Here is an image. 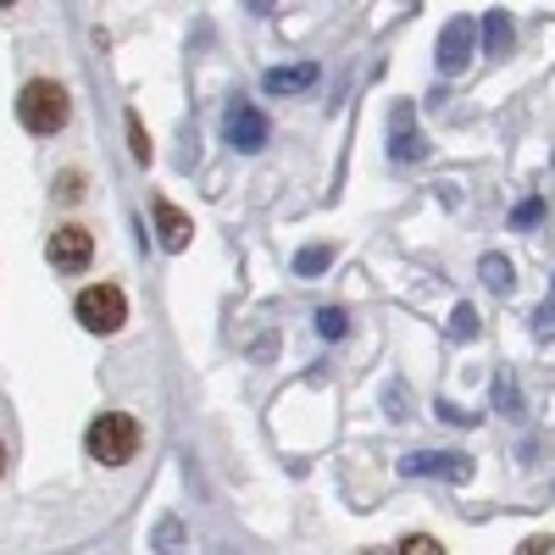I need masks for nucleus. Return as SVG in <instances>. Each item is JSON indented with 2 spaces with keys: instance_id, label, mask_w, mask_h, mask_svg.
I'll return each instance as SVG.
<instances>
[{
  "instance_id": "14",
  "label": "nucleus",
  "mask_w": 555,
  "mask_h": 555,
  "mask_svg": "<svg viewBox=\"0 0 555 555\" xmlns=\"http://www.w3.org/2000/svg\"><path fill=\"white\" fill-rule=\"evenodd\" d=\"M128 151H133V162H139V167L151 162V133H145V122H139L133 112H128Z\"/></svg>"
},
{
  "instance_id": "11",
  "label": "nucleus",
  "mask_w": 555,
  "mask_h": 555,
  "mask_svg": "<svg viewBox=\"0 0 555 555\" xmlns=\"http://www.w3.org/2000/svg\"><path fill=\"white\" fill-rule=\"evenodd\" d=\"M478 272H483V284L500 289V295H512V284H517V278H512V261H505V256H483Z\"/></svg>"
},
{
  "instance_id": "24",
  "label": "nucleus",
  "mask_w": 555,
  "mask_h": 555,
  "mask_svg": "<svg viewBox=\"0 0 555 555\" xmlns=\"http://www.w3.org/2000/svg\"><path fill=\"white\" fill-rule=\"evenodd\" d=\"M0 473H7V444H0Z\"/></svg>"
},
{
  "instance_id": "22",
  "label": "nucleus",
  "mask_w": 555,
  "mask_h": 555,
  "mask_svg": "<svg viewBox=\"0 0 555 555\" xmlns=\"http://www.w3.org/2000/svg\"><path fill=\"white\" fill-rule=\"evenodd\" d=\"M539 217H544V201H522V206L512 211V222H517V228H528V222H539Z\"/></svg>"
},
{
  "instance_id": "13",
  "label": "nucleus",
  "mask_w": 555,
  "mask_h": 555,
  "mask_svg": "<svg viewBox=\"0 0 555 555\" xmlns=\"http://www.w3.org/2000/svg\"><path fill=\"white\" fill-rule=\"evenodd\" d=\"M317 334H322V339H345V334H350L345 306H322V311H317Z\"/></svg>"
},
{
  "instance_id": "15",
  "label": "nucleus",
  "mask_w": 555,
  "mask_h": 555,
  "mask_svg": "<svg viewBox=\"0 0 555 555\" xmlns=\"http://www.w3.org/2000/svg\"><path fill=\"white\" fill-rule=\"evenodd\" d=\"M494 405H500V411H512V416L522 411V395H517V378H512V373H500V378H494Z\"/></svg>"
},
{
  "instance_id": "3",
  "label": "nucleus",
  "mask_w": 555,
  "mask_h": 555,
  "mask_svg": "<svg viewBox=\"0 0 555 555\" xmlns=\"http://www.w3.org/2000/svg\"><path fill=\"white\" fill-rule=\"evenodd\" d=\"M73 311H78V322H83L89 334H117L122 322H128V300H122L117 284H89V289L73 300Z\"/></svg>"
},
{
  "instance_id": "17",
  "label": "nucleus",
  "mask_w": 555,
  "mask_h": 555,
  "mask_svg": "<svg viewBox=\"0 0 555 555\" xmlns=\"http://www.w3.org/2000/svg\"><path fill=\"white\" fill-rule=\"evenodd\" d=\"M450 334H455V339H478V311H473V306H455Z\"/></svg>"
},
{
  "instance_id": "23",
  "label": "nucleus",
  "mask_w": 555,
  "mask_h": 555,
  "mask_svg": "<svg viewBox=\"0 0 555 555\" xmlns=\"http://www.w3.org/2000/svg\"><path fill=\"white\" fill-rule=\"evenodd\" d=\"M544 550H550V539H522L517 544V555H544Z\"/></svg>"
},
{
  "instance_id": "8",
  "label": "nucleus",
  "mask_w": 555,
  "mask_h": 555,
  "mask_svg": "<svg viewBox=\"0 0 555 555\" xmlns=\"http://www.w3.org/2000/svg\"><path fill=\"white\" fill-rule=\"evenodd\" d=\"M156 234H162V250H190V234H195V222L183 217L172 201H156Z\"/></svg>"
},
{
  "instance_id": "16",
  "label": "nucleus",
  "mask_w": 555,
  "mask_h": 555,
  "mask_svg": "<svg viewBox=\"0 0 555 555\" xmlns=\"http://www.w3.org/2000/svg\"><path fill=\"white\" fill-rule=\"evenodd\" d=\"M156 550H162V555H178V550H183V528H178V517H162V522H156Z\"/></svg>"
},
{
  "instance_id": "12",
  "label": "nucleus",
  "mask_w": 555,
  "mask_h": 555,
  "mask_svg": "<svg viewBox=\"0 0 555 555\" xmlns=\"http://www.w3.org/2000/svg\"><path fill=\"white\" fill-rule=\"evenodd\" d=\"M328 261H334V245H306V250L295 256V272H300V278H317V272H328Z\"/></svg>"
},
{
  "instance_id": "10",
  "label": "nucleus",
  "mask_w": 555,
  "mask_h": 555,
  "mask_svg": "<svg viewBox=\"0 0 555 555\" xmlns=\"http://www.w3.org/2000/svg\"><path fill=\"white\" fill-rule=\"evenodd\" d=\"M483 44H489V56H505V51H512V17H505V12H489V17H483Z\"/></svg>"
},
{
  "instance_id": "21",
  "label": "nucleus",
  "mask_w": 555,
  "mask_h": 555,
  "mask_svg": "<svg viewBox=\"0 0 555 555\" xmlns=\"http://www.w3.org/2000/svg\"><path fill=\"white\" fill-rule=\"evenodd\" d=\"M533 334L539 339H555V306H539L533 311Z\"/></svg>"
},
{
  "instance_id": "4",
  "label": "nucleus",
  "mask_w": 555,
  "mask_h": 555,
  "mask_svg": "<svg viewBox=\"0 0 555 555\" xmlns=\"http://www.w3.org/2000/svg\"><path fill=\"white\" fill-rule=\"evenodd\" d=\"M405 478H444V483H467L473 478V455H450V450H423V455H400Z\"/></svg>"
},
{
  "instance_id": "20",
  "label": "nucleus",
  "mask_w": 555,
  "mask_h": 555,
  "mask_svg": "<svg viewBox=\"0 0 555 555\" xmlns=\"http://www.w3.org/2000/svg\"><path fill=\"white\" fill-rule=\"evenodd\" d=\"M56 195H62V201H83V172H62Z\"/></svg>"
},
{
  "instance_id": "6",
  "label": "nucleus",
  "mask_w": 555,
  "mask_h": 555,
  "mask_svg": "<svg viewBox=\"0 0 555 555\" xmlns=\"http://www.w3.org/2000/svg\"><path fill=\"white\" fill-rule=\"evenodd\" d=\"M222 133H228V145H234V151L256 156L267 145V117L250 101H234V106H228V117H222Z\"/></svg>"
},
{
  "instance_id": "19",
  "label": "nucleus",
  "mask_w": 555,
  "mask_h": 555,
  "mask_svg": "<svg viewBox=\"0 0 555 555\" xmlns=\"http://www.w3.org/2000/svg\"><path fill=\"white\" fill-rule=\"evenodd\" d=\"M400 555H444V544L428 533H411V539H400Z\"/></svg>"
},
{
  "instance_id": "5",
  "label": "nucleus",
  "mask_w": 555,
  "mask_h": 555,
  "mask_svg": "<svg viewBox=\"0 0 555 555\" xmlns=\"http://www.w3.org/2000/svg\"><path fill=\"white\" fill-rule=\"evenodd\" d=\"M44 256H51V267H56V272H83L89 261H95V240H89V228L67 222V228H56V234H51Z\"/></svg>"
},
{
  "instance_id": "18",
  "label": "nucleus",
  "mask_w": 555,
  "mask_h": 555,
  "mask_svg": "<svg viewBox=\"0 0 555 555\" xmlns=\"http://www.w3.org/2000/svg\"><path fill=\"white\" fill-rule=\"evenodd\" d=\"M423 162L428 156V145H423V133H395V162Z\"/></svg>"
},
{
  "instance_id": "1",
  "label": "nucleus",
  "mask_w": 555,
  "mask_h": 555,
  "mask_svg": "<svg viewBox=\"0 0 555 555\" xmlns=\"http://www.w3.org/2000/svg\"><path fill=\"white\" fill-rule=\"evenodd\" d=\"M139 423L128 411H101L95 423H89V434H83V450L101 461V467H128V461L139 455Z\"/></svg>"
},
{
  "instance_id": "9",
  "label": "nucleus",
  "mask_w": 555,
  "mask_h": 555,
  "mask_svg": "<svg viewBox=\"0 0 555 555\" xmlns=\"http://www.w3.org/2000/svg\"><path fill=\"white\" fill-rule=\"evenodd\" d=\"M317 83V62H295V67H272L267 78H261V89L267 95H300V89H311Z\"/></svg>"
},
{
  "instance_id": "2",
  "label": "nucleus",
  "mask_w": 555,
  "mask_h": 555,
  "mask_svg": "<svg viewBox=\"0 0 555 555\" xmlns=\"http://www.w3.org/2000/svg\"><path fill=\"white\" fill-rule=\"evenodd\" d=\"M17 117H23V128H28V133L51 139V133H62V128H67L73 101H67V89H62V83L34 78V83H23V95H17Z\"/></svg>"
},
{
  "instance_id": "7",
  "label": "nucleus",
  "mask_w": 555,
  "mask_h": 555,
  "mask_svg": "<svg viewBox=\"0 0 555 555\" xmlns=\"http://www.w3.org/2000/svg\"><path fill=\"white\" fill-rule=\"evenodd\" d=\"M473 39H478V23L473 17H455V23H444V34H439V73H461L473 62Z\"/></svg>"
}]
</instances>
